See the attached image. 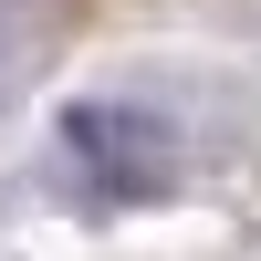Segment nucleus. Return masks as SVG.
I'll list each match as a JSON object with an SVG mask.
<instances>
[{"mask_svg": "<svg viewBox=\"0 0 261 261\" xmlns=\"http://www.w3.org/2000/svg\"><path fill=\"white\" fill-rule=\"evenodd\" d=\"M63 146H73V167L105 199H157V188L178 178V136H167V115H146V105H73V115H63Z\"/></svg>", "mask_w": 261, "mask_h": 261, "instance_id": "f257e3e1", "label": "nucleus"}]
</instances>
